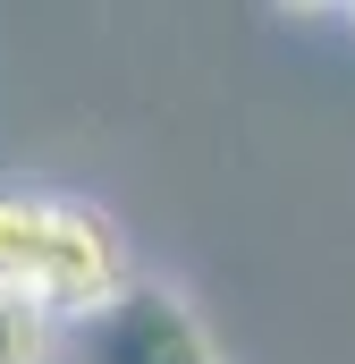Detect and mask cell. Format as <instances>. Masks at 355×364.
<instances>
[{
  "label": "cell",
  "instance_id": "cell-1",
  "mask_svg": "<svg viewBox=\"0 0 355 364\" xmlns=\"http://www.w3.org/2000/svg\"><path fill=\"white\" fill-rule=\"evenodd\" d=\"M0 288H26L43 314H77L110 305L127 288L119 263V229L85 203H51V195H0Z\"/></svg>",
  "mask_w": 355,
  "mask_h": 364
},
{
  "label": "cell",
  "instance_id": "cell-2",
  "mask_svg": "<svg viewBox=\"0 0 355 364\" xmlns=\"http://www.w3.org/2000/svg\"><path fill=\"white\" fill-rule=\"evenodd\" d=\"M77 364H220L170 288H119L77 322Z\"/></svg>",
  "mask_w": 355,
  "mask_h": 364
},
{
  "label": "cell",
  "instance_id": "cell-3",
  "mask_svg": "<svg viewBox=\"0 0 355 364\" xmlns=\"http://www.w3.org/2000/svg\"><path fill=\"white\" fill-rule=\"evenodd\" d=\"M51 356V314L26 288H0V364H43Z\"/></svg>",
  "mask_w": 355,
  "mask_h": 364
}]
</instances>
